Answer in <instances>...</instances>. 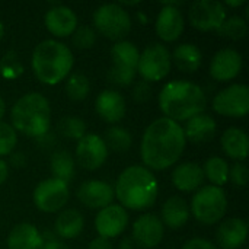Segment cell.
<instances>
[{
    "mask_svg": "<svg viewBox=\"0 0 249 249\" xmlns=\"http://www.w3.org/2000/svg\"><path fill=\"white\" fill-rule=\"evenodd\" d=\"M44 23L51 35L66 38L70 36L77 28V15L64 4H55L47 10Z\"/></svg>",
    "mask_w": 249,
    "mask_h": 249,
    "instance_id": "cell-19",
    "label": "cell"
},
{
    "mask_svg": "<svg viewBox=\"0 0 249 249\" xmlns=\"http://www.w3.org/2000/svg\"><path fill=\"white\" fill-rule=\"evenodd\" d=\"M244 66L242 55L238 50L222 48L219 50L210 61V76L217 82H229L238 77Z\"/></svg>",
    "mask_w": 249,
    "mask_h": 249,
    "instance_id": "cell-17",
    "label": "cell"
},
{
    "mask_svg": "<svg viewBox=\"0 0 249 249\" xmlns=\"http://www.w3.org/2000/svg\"><path fill=\"white\" fill-rule=\"evenodd\" d=\"M4 112H6V104H4L3 98L0 96V121H1V118L4 117Z\"/></svg>",
    "mask_w": 249,
    "mask_h": 249,
    "instance_id": "cell-48",
    "label": "cell"
},
{
    "mask_svg": "<svg viewBox=\"0 0 249 249\" xmlns=\"http://www.w3.org/2000/svg\"><path fill=\"white\" fill-rule=\"evenodd\" d=\"M171 66L172 60L168 47L160 42H153L140 53L137 73L149 83L159 82L169 74Z\"/></svg>",
    "mask_w": 249,
    "mask_h": 249,
    "instance_id": "cell-9",
    "label": "cell"
},
{
    "mask_svg": "<svg viewBox=\"0 0 249 249\" xmlns=\"http://www.w3.org/2000/svg\"><path fill=\"white\" fill-rule=\"evenodd\" d=\"M248 175V168H247V165L242 163V162H236V163L232 165V168H229V181H231L235 187H238V188L247 187L249 178Z\"/></svg>",
    "mask_w": 249,
    "mask_h": 249,
    "instance_id": "cell-38",
    "label": "cell"
},
{
    "mask_svg": "<svg viewBox=\"0 0 249 249\" xmlns=\"http://www.w3.org/2000/svg\"><path fill=\"white\" fill-rule=\"evenodd\" d=\"M7 177H9V165L7 162L0 159V185L6 182Z\"/></svg>",
    "mask_w": 249,
    "mask_h": 249,
    "instance_id": "cell-45",
    "label": "cell"
},
{
    "mask_svg": "<svg viewBox=\"0 0 249 249\" xmlns=\"http://www.w3.org/2000/svg\"><path fill=\"white\" fill-rule=\"evenodd\" d=\"M104 142L108 150H112L115 153H125L133 144V137L130 131L124 127L112 125L105 131Z\"/></svg>",
    "mask_w": 249,
    "mask_h": 249,
    "instance_id": "cell-31",
    "label": "cell"
},
{
    "mask_svg": "<svg viewBox=\"0 0 249 249\" xmlns=\"http://www.w3.org/2000/svg\"><path fill=\"white\" fill-rule=\"evenodd\" d=\"M42 249H70L63 241L60 239H54V241H50V242H45Z\"/></svg>",
    "mask_w": 249,
    "mask_h": 249,
    "instance_id": "cell-44",
    "label": "cell"
},
{
    "mask_svg": "<svg viewBox=\"0 0 249 249\" xmlns=\"http://www.w3.org/2000/svg\"><path fill=\"white\" fill-rule=\"evenodd\" d=\"M172 63L182 73H194L200 69L203 63V53L200 47L191 42L179 44L174 48L171 54Z\"/></svg>",
    "mask_w": 249,
    "mask_h": 249,
    "instance_id": "cell-26",
    "label": "cell"
},
{
    "mask_svg": "<svg viewBox=\"0 0 249 249\" xmlns=\"http://www.w3.org/2000/svg\"><path fill=\"white\" fill-rule=\"evenodd\" d=\"M4 36V25H3V22L0 20V39Z\"/></svg>",
    "mask_w": 249,
    "mask_h": 249,
    "instance_id": "cell-49",
    "label": "cell"
},
{
    "mask_svg": "<svg viewBox=\"0 0 249 249\" xmlns=\"http://www.w3.org/2000/svg\"><path fill=\"white\" fill-rule=\"evenodd\" d=\"M88 249H112V244L109 239L102 238V236H96L95 239H92L89 242Z\"/></svg>",
    "mask_w": 249,
    "mask_h": 249,
    "instance_id": "cell-42",
    "label": "cell"
},
{
    "mask_svg": "<svg viewBox=\"0 0 249 249\" xmlns=\"http://www.w3.org/2000/svg\"><path fill=\"white\" fill-rule=\"evenodd\" d=\"M50 168H51V172L54 174V178L64 181L66 184H69L76 175L74 158L67 150L54 152L50 159Z\"/></svg>",
    "mask_w": 249,
    "mask_h": 249,
    "instance_id": "cell-29",
    "label": "cell"
},
{
    "mask_svg": "<svg viewBox=\"0 0 249 249\" xmlns=\"http://www.w3.org/2000/svg\"><path fill=\"white\" fill-rule=\"evenodd\" d=\"M69 184L57 178L41 181L34 190V204L42 213H57L69 201Z\"/></svg>",
    "mask_w": 249,
    "mask_h": 249,
    "instance_id": "cell-11",
    "label": "cell"
},
{
    "mask_svg": "<svg viewBox=\"0 0 249 249\" xmlns=\"http://www.w3.org/2000/svg\"><path fill=\"white\" fill-rule=\"evenodd\" d=\"M57 131L67 140L79 142L86 134V123L76 115H66L57 124Z\"/></svg>",
    "mask_w": 249,
    "mask_h": 249,
    "instance_id": "cell-33",
    "label": "cell"
},
{
    "mask_svg": "<svg viewBox=\"0 0 249 249\" xmlns=\"http://www.w3.org/2000/svg\"><path fill=\"white\" fill-rule=\"evenodd\" d=\"M114 194L120 206L125 210L143 212L156 203L159 184L152 171L140 165H133L118 175Z\"/></svg>",
    "mask_w": 249,
    "mask_h": 249,
    "instance_id": "cell-2",
    "label": "cell"
},
{
    "mask_svg": "<svg viewBox=\"0 0 249 249\" xmlns=\"http://www.w3.org/2000/svg\"><path fill=\"white\" fill-rule=\"evenodd\" d=\"M190 206L179 196H172L162 206V223L171 229H179L190 220Z\"/></svg>",
    "mask_w": 249,
    "mask_h": 249,
    "instance_id": "cell-27",
    "label": "cell"
},
{
    "mask_svg": "<svg viewBox=\"0 0 249 249\" xmlns=\"http://www.w3.org/2000/svg\"><path fill=\"white\" fill-rule=\"evenodd\" d=\"M203 166L197 162L179 163L172 172V184L182 193H193L203 187L204 182Z\"/></svg>",
    "mask_w": 249,
    "mask_h": 249,
    "instance_id": "cell-22",
    "label": "cell"
},
{
    "mask_svg": "<svg viewBox=\"0 0 249 249\" xmlns=\"http://www.w3.org/2000/svg\"><path fill=\"white\" fill-rule=\"evenodd\" d=\"M182 249H217V247L207 241V239H203V238H193V239H188Z\"/></svg>",
    "mask_w": 249,
    "mask_h": 249,
    "instance_id": "cell-40",
    "label": "cell"
},
{
    "mask_svg": "<svg viewBox=\"0 0 249 249\" xmlns=\"http://www.w3.org/2000/svg\"><path fill=\"white\" fill-rule=\"evenodd\" d=\"M12 127L15 131L29 137H41L50 131L51 107L48 99L38 93L29 92L20 96L10 109Z\"/></svg>",
    "mask_w": 249,
    "mask_h": 249,
    "instance_id": "cell-5",
    "label": "cell"
},
{
    "mask_svg": "<svg viewBox=\"0 0 249 249\" xmlns=\"http://www.w3.org/2000/svg\"><path fill=\"white\" fill-rule=\"evenodd\" d=\"M22 73H23V64L20 63L18 53H15L13 50L4 53L0 61V74L4 79L13 80L18 79Z\"/></svg>",
    "mask_w": 249,
    "mask_h": 249,
    "instance_id": "cell-35",
    "label": "cell"
},
{
    "mask_svg": "<svg viewBox=\"0 0 249 249\" xmlns=\"http://www.w3.org/2000/svg\"><path fill=\"white\" fill-rule=\"evenodd\" d=\"M66 95L71 101H83L90 92V82L83 73H73L66 80Z\"/></svg>",
    "mask_w": 249,
    "mask_h": 249,
    "instance_id": "cell-34",
    "label": "cell"
},
{
    "mask_svg": "<svg viewBox=\"0 0 249 249\" xmlns=\"http://www.w3.org/2000/svg\"><path fill=\"white\" fill-rule=\"evenodd\" d=\"M188 19L198 31H217L226 19V7L217 0H197L188 10Z\"/></svg>",
    "mask_w": 249,
    "mask_h": 249,
    "instance_id": "cell-12",
    "label": "cell"
},
{
    "mask_svg": "<svg viewBox=\"0 0 249 249\" xmlns=\"http://www.w3.org/2000/svg\"><path fill=\"white\" fill-rule=\"evenodd\" d=\"M184 26L185 20L178 7V1H165L155 23L158 36L165 42H174L182 35Z\"/></svg>",
    "mask_w": 249,
    "mask_h": 249,
    "instance_id": "cell-14",
    "label": "cell"
},
{
    "mask_svg": "<svg viewBox=\"0 0 249 249\" xmlns=\"http://www.w3.org/2000/svg\"><path fill=\"white\" fill-rule=\"evenodd\" d=\"M158 102L165 118L179 124L203 114L207 96L203 88L191 80H172L160 89Z\"/></svg>",
    "mask_w": 249,
    "mask_h": 249,
    "instance_id": "cell-3",
    "label": "cell"
},
{
    "mask_svg": "<svg viewBox=\"0 0 249 249\" xmlns=\"http://www.w3.org/2000/svg\"><path fill=\"white\" fill-rule=\"evenodd\" d=\"M185 146L187 140L182 127L162 117L152 121L144 130L140 143V158L149 171H165L179 160Z\"/></svg>",
    "mask_w": 249,
    "mask_h": 249,
    "instance_id": "cell-1",
    "label": "cell"
},
{
    "mask_svg": "<svg viewBox=\"0 0 249 249\" xmlns=\"http://www.w3.org/2000/svg\"><path fill=\"white\" fill-rule=\"evenodd\" d=\"M247 32H248V23L242 16H238V15L226 18L217 29L219 36L232 39V41L242 39L247 35Z\"/></svg>",
    "mask_w": 249,
    "mask_h": 249,
    "instance_id": "cell-32",
    "label": "cell"
},
{
    "mask_svg": "<svg viewBox=\"0 0 249 249\" xmlns=\"http://www.w3.org/2000/svg\"><path fill=\"white\" fill-rule=\"evenodd\" d=\"M96 42V31L88 25L77 26L71 34V44L77 50H89Z\"/></svg>",
    "mask_w": 249,
    "mask_h": 249,
    "instance_id": "cell-36",
    "label": "cell"
},
{
    "mask_svg": "<svg viewBox=\"0 0 249 249\" xmlns=\"http://www.w3.org/2000/svg\"><path fill=\"white\" fill-rule=\"evenodd\" d=\"M83 226L85 220L82 213L76 209H66L57 216L54 231L55 235L61 239H74L82 233Z\"/></svg>",
    "mask_w": 249,
    "mask_h": 249,
    "instance_id": "cell-28",
    "label": "cell"
},
{
    "mask_svg": "<svg viewBox=\"0 0 249 249\" xmlns=\"http://www.w3.org/2000/svg\"><path fill=\"white\" fill-rule=\"evenodd\" d=\"M165 233V226L162 220L152 213H144L133 225V241L140 249L156 248Z\"/></svg>",
    "mask_w": 249,
    "mask_h": 249,
    "instance_id": "cell-16",
    "label": "cell"
},
{
    "mask_svg": "<svg viewBox=\"0 0 249 249\" xmlns=\"http://www.w3.org/2000/svg\"><path fill=\"white\" fill-rule=\"evenodd\" d=\"M36 140H38V144H41V146H42V147H45V149H48V147L54 146V143H55V137H54V134H50V131H48V133H45L44 136L38 137Z\"/></svg>",
    "mask_w": 249,
    "mask_h": 249,
    "instance_id": "cell-43",
    "label": "cell"
},
{
    "mask_svg": "<svg viewBox=\"0 0 249 249\" xmlns=\"http://www.w3.org/2000/svg\"><path fill=\"white\" fill-rule=\"evenodd\" d=\"M228 212V197L223 188L214 185H203L191 200L190 213L203 225H214L220 222Z\"/></svg>",
    "mask_w": 249,
    "mask_h": 249,
    "instance_id": "cell-6",
    "label": "cell"
},
{
    "mask_svg": "<svg viewBox=\"0 0 249 249\" xmlns=\"http://www.w3.org/2000/svg\"><path fill=\"white\" fill-rule=\"evenodd\" d=\"M203 172H204V178H207L214 187L222 188L229 181V165L220 156L209 158L203 166Z\"/></svg>",
    "mask_w": 249,
    "mask_h": 249,
    "instance_id": "cell-30",
    "label": "cell"
},
{
    "mask_svg": "<svg viewBox=\"0 0 249 249\" xmlns=\"http://www.w3.org/2000/svg\"><path fill=\"white\" fill-rule=\"evenodd\" d=\"M44 241L39 231L31 223L16 225L7 236L9 249H42Z\"/></svg>",
    "mask_w": 249,
    "mask_h": 249,
    "instance_id": "cell-25",
    "label": "cell"
},
{
    "mask_svg": "<svg viewBox=\"0 0 249 249\" xmlns=\"http://www.w3.org/2000/svg\"><path fill=\"white\" fill-rule=\"evenodd\" d=\"M18 144V133L15 128L7 124L0 121V156L10 155Z\"/></svg>",
    "mask_w": 249,
    "mask_h": 249,
    "instance_id": "cell-37",
    "label": "cell"
},
{
    "mask_svg": "<svg viewBox=\"0 0 249 249\" xmlns=\"http://www.w3.org/2000/svg\"><path fill=\"white\" fill-rule=\"evenodd\" d=\"M77 200L89 209H104L112 204L115 194L114 187L101 179H90L77 188Z\"/></svg>",
    "mask_w": 249,
    "mask_h": 249,
    "instance_id": "cell-18",
    "label": "cell"
},
{
    "mask_svg": "<svg viewBox=\"0 0 249 249\" xmlns=\"http://www.w3.org/2000/svg\"><path fill=\"white\" fill-rule=\"evenodd\" d=\"M185 123V127H182L185 140L194 144L210 142L217 131V123L209 114H198Z\"/></svg>",
    "mask_w": 249,
    "mask_h": 249,
    "instance_id": "cell-23",
    "label": "cell"
},
{
    "mask_svg": "<svg viewBox=\"0 0 249 249\" xmlns=\"http://www.w3.org/2000/svg\"><path fill=\"white\" fill-rule=\"evenodd\" d=\"M76 162L86 171L99 169L108 159V149L98 134H85L76 144Z\"/></svg>",
    "mask_w": 249,
    "mask_h": 249,
    "instance_id": "cell-13",
    "label": "cell"
},
{
    "mask_svg": "<svg viewBox=\"0 0 249 249\" xmlns=\"http://www.w3.org/2000/svg\"><path fill=\"white\" fill-rule=\"evenodd\" d=\"M136 244L131 238H123L118 244V249H134Z\"/></svg>",
    "mask_w": 249,
    "mask_h": 249,
    "instance_id": "cell-46",
    "label": "cell"
},
{
    "mask_svg": "<svg viewBox=\"0 0 249 249\" xmlns=\"http://www.w3.org/2000/svg\"><path fill=\"white\" fill-rule=\"evenodd\" d=\"M112 67L108 71V80L115 86H130L137 74L139 48L130 41H118L111 48Z\"/></svg>",
    "mask_w": 249,
    "mask_h": 249,
    "instance_id": "cell-7",
    "label": "cell"
},
{
    "mask_svg": "<svg viewBox=\"0 0 249 249\" xmlns=\"http://www.w3.org/2000/svg\"><path fill=\"white\" fill-rule=\"evenodd\" d=\"M128 225V213L120 204H109L101 209L95 217L98 236L112 239L120 236Z\"/></svg>",
    "mask_w": 249,
    "mask_h": 249,
    "instance_id": "cell-15",
    "label": "cell"
},
{
    "mask_svg": "<svg viewBox=\"0 0 249 249\" xmlns=\"http://www.w3.org/2000/svg\"><path fill=\"white\" fill-rule=\"evenodd\" d=\"M95 109L105 123L115 124L124 118L127 105H125L124 96L118 90L105 89L96 96Z\"/></svg>",
    "mask_w": 249,
    "mask_h": 249,
    "instance_id": "cell-20",
    "label": "cell"
},
{
    "mask_svg": "<svg viewBox=\"0 0 249 249\" xmlns=\"http://www.w3.org/2000/svg\"><path fill=\"white\" fill-rule=\"evenodd\" d=\"M152 93H153V89H152V85L146 80H140L137 82L134 86H133V92H131V96L134 99V102L137 104H146L149 102V99L152 98Z\"/></svg>",
    "mask_w": 249,
    "mask_h": 249,
    "instance_id": "cell-39",
    "label": "cell"
},
{
    "mask_svg": "<svg viewBox=\"0 0 249 249\" xmlns=\"http://www.w3.org/2000/svg\"><path fill=\"white\" fill-rule=\"evenodd\" d=\"M12 165L13 168H23L25 166V163H26V156H25V153L23 152H12L10 155H9V162H7V165Z\"/></svg>",
    "mask_w": 249,
    "mask_h": 249,
    "instance_id": "cell-41",
    "label": "cell"
},
{
    "mask_svg": "<svg viewBox=\"0 0 249 249\" xmlns=\"http://www.w3.org/2000/svg\"><path fill=\"white\" fill-rule=\"evenodd\" d=\"M222 149L225 155L236 162H242L248 158L249 139L248 134L238 127H229L223 131L220 139Z\"/></svg>",
    "mask_w": 249,
    "mask_h": 249,
    "instance_id": "cell-24",
    "label": "cell"
},
{
    "mask_svg": "<svg viewBox=\"0 0 249 249\" xmlns=\"http://www.w3.org/2000/svg\"><path fill=\"white\" fill-rule=\"evenodd\" d=\"M73 64L71 50L57 39H44L32 51V71L44 85L54 86L63 82L70 74Z\"/></svg>",
    "mask_w": 249,
    "mask_h": 249,
    "instance_id": "cell-4",
    "label": "cell"
},
{
    "mask_svg": "<svg viewBox=\"0 0 249 249\" xmlns=\"http://www.w3.org/2000/svg\"><path fill=\"white\" fill-rule=\"evenodd\" d=\"M93 25L101 35L118 42L130 34L131 18L118 3H108L93 12Z\"/></svg>",
    "mask_w": 249,
    "mask_h": 249,
    "instance_id": "cell-8",
    "label": "cell"
},
{
    "mask_svg": "<svg viewBox=\"0 0 249 249\" xmlns=\"http://www.w3.org/2000/svg\"><path fill=\"white\" fill-rule=\"evenodd\" d=\"M245 4V1L244 0H226L225 3H223V6L226 7V6H231V7H239V6H244Z\"/></svg>",
    "mask_w": 249,
    "mask_h": 249,
    "instance_id": "cell-47",
    "label": "cell"
},
{
    "mask_svg": "<svg viewBox=\"0 0 249 249\" xmlns=\"http://www.w3.org/2000/svg\"><path fill=\"white\" fill-rule=\"evenodd\" d=\"M217 244L223 249H239L248 238V225L244 219L231 217L217 228Z\"/></svg>",
    "mask_w": 249,
    "mask_h": 249,
    "instance_id": "cell-21",
    "label": "cell"
},
{
    "mask_svg": "<svg viewBox=\"0 0 249 249\" xmlns=\"http://www.w3.org/2000/svg\"><path fill=\"white\" fill-rule=\"evenodd\" d=\"M212 105L219 115L244 118L249 112V88L242 83H233L216 93Z\"/></svg>",
    "mask_w": 249,
    "mask_h": 249,
    "instance_id": "cell-10",
    "label": "cell"
}]
</instances>
